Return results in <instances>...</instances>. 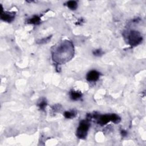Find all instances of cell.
Segmentation results:
<instances>
[{"mask_svg":"<svg viewBox=\"0 0 146 146\" xmlns=\"http://www.w3.org/2000/svg\"><path fill=\"white\" fill-rule=\"evenodd\" d=\"M90 123L88 120H83L80 122L79 127L77 131V136L81 139H84L86 138L87 132L90 128Z\"/></svg>","mask_w":146,"mask_h":146,"instance_id":"6da1fadb","label":"cell"},{"mask_svg":"<svg viewBox=\"0 0 146 146\" xmlns=\"http://www.w3.org/2000/svg\"><path fill=\"white\" fill-rule=\"evenodd\" d=\"M129 42L131 46H136L141 42L142 37L138 31H131L128 36Z\"/></svg>","mask_w":146,"mask_h":146,"instance_id":"7a4b0ae2","label":"cell"},{"mask_svg":"<svg viewBox=\"0 0 146 146\" xmlns=\"http://www.w3.org/2000/svg\"><path fill=\"white\" fill-rule=\"evenodd\" d=\"M16 13L14 12H8V11H2L1 15V18L4 21L10 23L14 20Z\"/></svg>","mask_w":146,"mask_h":146,"instance_id":"3957f363","label":"cell"},{"mask_svg":"<svg viewBox=\"0 0 146 146\" xmlns=\"http://www.w3.org/2000/svg\"><path fill=\"white\" fill-rule=\"evenodd\" d=\"M100 73L96 70H91L86 75V79L89 82H96L99 79Z\"/></svg>","mask_w":146,"mask_h":146,"instance_id":"277c9868","label":"cell"},{"mask_svg":"<svg viewBox=\"0 0 146 146\" xmlns=\"http://www.w3.org/2000/svg\"><path fill=\"white\" fill-rule=\"evenodd\" d=\"M71 99L74 100H77L79 99V98L82 97V93L79 91H75V90H71L70 93Z\"/></svg>","mask_w":146,"mask_h":146,"instance_id":"5b68a950","label":"cell"},{"mask_svg":"<svg viewBox=\"0 0 146 146\" xmlns=\"http://www.w3.org/2000/svg\"><path fill=\"white\" fill-rule=\"evenodd\" d=\"M41 22V18L38 16H34L28 20V23L34 25H38Z\"/></svg>","mask_w":146,"mask_h":146,"instance_id":"8992f818","label":"cell"},{"mask_svg":"<svg viewBox=\"0 0 146 146\" xmlns=\"http://www.w3.org/2000/svg\"><path fill=\"white\" fill-rule=\"evenodd\" d=\"M67 6L71 10H75L78 7V4L75 1H70L67 2Z\"/></svg>","mask_w":146,"mask_h":146,"instance_id":"52a82bcc","label":"cell"},{"mask_svg":"<svg viewBox=\"0 0 146 146\" xmlns=\"http://www.w3.org/2000/svg\"><path fill=\"white\" fill-rule=\"evenodd\" d=\"M65 117L67 119H72L74 118L76 116V113L72 111H66L64 113Z\"/></svg>","mask_w":146,"mask_h":146,"instance_id":"ba28073f","label":"cell"},{"mask_svg":"<svg viewBox=\"0 0 146 146\" xmlns=\"http://www.w3.org/2000/svg\"><path fill=\"white\" fill-rule=\"evenodd\" d=\"M47 105V103H46V101L45 99H43V100H42L41 102L39 103V106L41 110H44L45 109V107H46Z\"/></svg>","mask_w":146,"mask_h":146,"instance_id":"9c48e42d","label":"cell"},{"mask_svg":"<svg viewBox=\"0 0 146 146\" xmlns=\"http://www.w3.org/2000/svg\"><path fill=\"white\" fill-rule=\"evenodd\" d=\"M93 54L95 56H101V55L103 54V52L102 50L97 49V50H95L93 52Z\"/></svg>","mask_w":146,"mask_h":146,"instance_id":"30bf717a","label":"cell"},{"mask_svg":"<svg viewBox=\"0 0 146 146\" xmlns=\"http://www.w3.org/2000/svg\"><path fill=\"white\" fill-rule=\"evenodd\" d=\"M50 38H51V36H50L49 37H47L46 38H44V39H43V40H41L40 41V43H43L47 42H48L50 40Z\"/></svg>","mask_w":146,"mask_h":146,"instance_id":"8fae6325","label":"cell"},{"mask_svg":"<svg viewBox=\"0 0 146 146\" xmlns=\"http://www.w3.org/2000/svg\"><path fill=\"white\" fill-rule=\"evenodd\" d=\"M121 134H122V135L123 136H126L127 135V132L126 131H124V130H122V131H121Z\"/></svg>","mask_w":146,"mask_h":146,"instance_id":"7c38bea8","label":"cell"}]
</instances>
